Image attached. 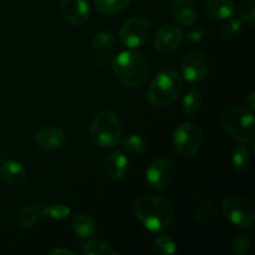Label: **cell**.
<instances>
[{
    "label": "cell",
    "mask_w": 255,
    "mask_h": 255,
    "mask_svg": "<svg viewBox=\"0 0 255 255\" xmlns=\"http://www.w3.org/2000/svg\"><path fill=\"white\" fill-rule=\"evenodd\" d=\"M134 214L149 232L162 233L173 222L174 208L171 202L163 197L144 194L134 203Z\"/></svg>",
    "instance_id": "1"
},
{
    "label": "cell",
    "mask_w": 255,
    "mask_h": 255,
    "mask_svg": "<svg viewBox=\"0 0 255 255\" xmlns=\"http://www.w3.org/2000/svg\"><path fill=\"white\" fill-rule=\"evenodd\" d=\"M111 64L115 76L124 86L139 89L148 80V62L141 52L133 50L122 51L112 60Z\"/></svg>",
    "instance_id": "2"
},
{
    "label": "cell",
    "mask_w": 255,
    "mask_h": 255,
    "mask_svg": "<svg viewBox=\"0 0 255 255\" xmlns=\"http://www.w3.org/2000/svg\"><path fill=\"white\" fill-rule=\"evenodd\" d=\"M224 131L239 143H253L255 139L254 112L247 107L231 106L221 117Z\"/></svg>",
    "instance_id": "3"
},
{
    "label": "cell",
    "mask_w": 255,
    "mask_h": 255,
    "mask_svg": "<svg viewBox=\"0 0 255 255\" xmlns=\"http://www.w3.org/2000/svg\"><path fill=\"white\" fill-rule=\"evenodd\" d=\"M183 91V80L174 70H163L149 84L147 100L153 107L172 104Z\"/></svg>",
    "instance_id": "4"
},
{
    "label": "cell",
    "mask_w": 255,
    "mask_h": 255,
    "mask_svg": "<svg viewBox=\"0 0 255 255\" xmlns=\"http://www.w3.org/2000/svg\"><path fill=\"white\" fill-rule=\"evenodd\" d=\"M122 127L119 116L112 111H101L94 117L90 136L99 147H114L121 139Z\"/></svg>",
    "instance_id": "5"
},
{
    "label": "cell",
    "mask_w": 255,
    "mask_h": 255,
    "mask_svg": "<svg viewBox=\"0 0 255 255\" xmlns=\"http://www.w3.org/2000/svg\"><path fill=\"white\" fill-rule=\"evenodd\" d=\"M203 142V132L193 122H183L173 132L174 148L179 156L192 158L199 152Z\"/></svg>",
    "instance_id": "6"
},
{
    "label": "cell",
    "mask_w": 255,
    "mask_h": 255,
    "mask_svg": "<svg viewBox=\"0 0 255 255\" xmlns=\"http://www.w3.org/2000/svg\"><path fill=\"white\" fill-rule=\"evenodd\" d=\"M222 211L231 223L241 228H249L255 218L254 204L248 198L239 194H232L224 198Z\"/></svg>",
    "instance_id": "7"
},
{
    "label": "cell",
    "mask_w": 255,
    "mask_h": 255,
    "mask_svg": "<svg viewBox=\"0 0 255 255\" xmlns=\"http://www.w3.org/2000/svg\"><path fill=\"white\" fill-rule=\"evenodd\" d=\"M151 35V24L144 17H131L121 26L119 37L125 46L137 49L144 45Z\"/></svg>",
    "instance_id": "8"
},
{
    "label": "cell",
    "mask_w": 255,
    "mask_h": 255,
    "mask_svg": "<svg viewBox=\"0 0 255 255\" xmlns=\"http://www.w3.org/2000/svg\"><path fill=\"white\" fill-rule=\"evenodd\" d=\"M174 176H176V167L172 159L167 157L152 162L146 172L147 183L157 191H163L168 188L174 181Z\"/></svg>",
    "instance_id": "9"
},
{
    "label": "cell",
    "mask_w": 255,
    "mask_h": 255,
    "mask_svg": "<svg viewBox=\"0 0 255 255\" xmlns=\"http://www.w3.org/2000/svg\"><path fill=\"white\" fill-rule=\"evenodd\" d=\"M182 76L191 84H199L204 80L208 70L206 55L199 50H192L181 62Z\"/></svg>",
    "instance_id": "10"
},
{
    "label": "cell",
    "mask_w": 255,
    "mask_h": 255,
    "mask_svg": "<svg viewBox=\"0 0 255 255\" xmlns=\"http://www.w3.org/2000/svg\"><path fill=\"white\" fill-rule=\"evenodd\" d=\"M184 39V34L181 27L173 24L162 25L156 32L153 40V46L157 52L168 54L181 46Z\"/></svg>",
    "instance_id": "11"
},
{
    "label": "cell",
    "mask_w": 255,
    "mask_h": 255,
    "mask_svg": "<svg viewBox=\"0 0 255 255\" xmlns=\"http://www.w3.org/2000/svg\"><path fill=\"white\" fill-rule=\"evenodd\" d=\"M61 12L74 25H82L89 20L90 5L87 0H62Z\"/></svg>",
    "instance_id": "12"
},
{
    "label": "cell",
    "mask_w": 255,
    "mask_h": 255,
    "mask_svg": "<svg viewBox=\"0 0 255 255\" xmlns=\"http://www.w3.org/2000/svg\"><path fill=\"white\" fill-rule=\"evenodd\" d=\"M35 142L40 148L45 151H56L64 146L65 133L59 127H42L35 134Z\"/></svg>",
    "instance_id": "13"
},
{
    "label": "cell",
    "mask_w": 255,
    "mask_h": 255,
    "mask_svg": "<svg viewBox=\"0 0 255 255\" xmlns=\"http://www.w3.org/2000/svg\"><path fill=\"white\" fill-rule=\"evenodd\" d=\"M104 169L110 179L120 181L128 171V159L121 151H112L105 158Z\"/></svg>",
    "instance_id": "14"
},
{
    "label": "cell",
    "mask_w": 255,
    "mask_h": 255,
    "mask_svg": "<svg viewBox=\"0 0 255 255\" xmlns=\"http://www.w3.org/2000/svg\"><path fill=\"white\" fill-rule=\"evenodd\" d=\"M172 15L182 26H191L197 20V10L191 0H173L171 4Z\"/></svg>",
    "instance_id": "15"
},
{
    "label": "cell",
    "mask_w": 255,
    "mask_h": 255,
    "mask_svg": "<svg viewBox=\"0 0 255 255\" xmlns=\"http://www.w3.org/2000/svg\"><path fill=\"white\" fill-rule=\"evenodd\" d=\"M0 177L9 186H20L26 181L27 173L20 162L10 159L0 167Z\"/></svg>",
    "instance_id": "16"
},
{
    "label": "cell",
    "mask_w": 255,
    "mask_h": 255,
    "mask_svg": "<svg viewBox=\"0 0 255 255\" xmlns=\"http://www.w3.org/2000/svg\"><path fill=\"white\" fill-rule=\"evenodd\" d=\"M44 206L45 204L31 203L22 207L17 214V227L22 229L32 228L40 221V218L44 217Z\"/></svg>",
    "instance_id": "17"
},
{
    "label": "cell",
    "mask_w": 255,
    "mask_h": 255,
    "mask_svg": "<svg viewBox=\"0 0 255 255\" xmlns=\"http://www.w3.org/2000/svg\"><path fill=\"white\" fill-rule=\"evenodd\" d=\"M72 231L79 238L89 239L95 236L97 231V224L91 216L85 213L76 214L71 222Z\"/></svg>",
    "instance_id": "18"
},
{
    "label": "cell",
    "mask_w": 255,
    "mask_h": 255,
    "mask_svg": "<svg viewBox=\"0 0 255 255\" xmlns=\"http://www.w3.org/2000/svg\"><path fill=\"white\" fill-rule=\"evenodd\" d=\"M234 9L232 0H208L206 2V12L212 19H229L234 14Z\"/></svg>",
    "instance_id": "19"
},
{
    "label": "cell",
    "mask_w": 255,
    "mask_h": 255,
    "mask_svg": "<svg viewBox=\"0 0 255 255\" xmlns=\"http://www.w3.org/2000/svg\"><path fill=\"white\" fill-rule=\"evenodd\" d=\"M203 106V95L198 89H192L183 99V111L187 116H194Z\"/></svg>",
    "instance_id": "20"
},
{
    "label": "cell",
    "mask_w": 255,
    "mask_h": 255,
    "mask_svg": "<svg viewBox=\"0 0 255 255\" xmlns=\"http://www.w3.org/2000/svg\"><path fill=\"white\" fill-rule=\"evenodd\" d=\"M82 254L85 255H117L119 252L112 248L109 243L101 239H90L82 247Z\"/></svg>",
    "instance_id": "21"
},
{
    "label": "cell",
    "mask_w": 255,
    "mask_h": 255,
    "mask_svg": "<svg viewBox=\"0 0 255 255\" xmlns=\"http://www.w3.org/2000/svg\"><path fill=\"white\" fill-rule=\"evenodd\" d=\"M122 148L127 152V153L132 154V156H141L146 152L147 144L146 141L142 138L138 134H127L121 139Z\"/></svg>",
    "instance_id": "22"
},
{
    "label": "cell",
    "mask_w": 255,
    "mask_h": 255,
    "mask_svg": "<svg viewBox=\"0 0 255 255\" xmlns=\"http://www.w3.org/2000/svg\"><path fill=\"white\" fill-rule=\"evenodd\" d=\"M131 0H95V7L102 15L119 14L128 6Z\"/></svg>",
    "instance_id": "23"
},
{
    "label": "cell",
    "mask_w": 255,
    "mask_h": 255,
    "mask_svg": "<svg viewBox=\"0 0 255 255\" xmlns=\"http://www.w3.org/2000/svg\"><path fill=\"white\" fill-rule=\"evenodd\" d=\"M251 163V152L246 146V143H239L234 147L233 154H232V164L236 171H246Z\"/></svg>",
    "instance_id": "24"
},
{
    "label": "cell",
    "mask_w": 255,
    "mask_h": 255,
    "mask_svg": "<svg viewBox=\"0 0 255 255\" xmlns=\"http://www.w3.org/2000/svg\"><path fill=\"white\" fill-rule=\"evenodd\" d=\"M153 252L161 255H172L177 253V244L171 237L159 236L154 242Z\"/></svg>",
    "instance_id": "25"
},
{
    "label": "cell",
    "mask_w": 255,
    "mask_h": 255,
    "mask_svg": "<svg viewBox=\"0 0 255 255\" xmlns=\"http://www.w3.org/2000/svg\"><path fill=\"white\" fill-rule=\"evenodd\" d=\"M239 19L247 22L249 26L255 24V2L254 0H241L238 5Z\"/></svg>",
    "instance_id": "26"
},
{
    "label": "cell",
    "mask_w": 255,
    "mask_h": 255,
    "mask_svg": "<svg viewBox=\"0 0 255 255\" xmlns=\"http://www.w3.org/2000/svg\"><path fill=\"white\" fill-rule=\"evenodd\" d=\"M71 213V209L65 204H52V206H44V217L55 219V221H62L66 219Z\"/></svg>",
    "instance_id": "27"
},
{
    "label": "cell",
    "mask_w": 255,
    "mask_h": 255,
    "mask_svg": "<svg viewBox=\"0 0 255 255\" xmlns=\"http://www.w3.org/2000/svg\"><path fill=\"white\" fill-rule=\"evenodd\" d=\"M91 42H92V46H94L96 50H100V51H106V50H109L110 47L114 45L115 37L111 32L100 31L94 35Z\"/></svg>",
    "instance_id": "28"
},
{
    "label": "cell",
    "mask_w": 255,
    "mask_h": 255,
    "mask_svg": "<svg viewBox=\"0 0 255 255\" xmlns=\"http://www.w3.org/2000/svg\"><path fill=\"white\" fill-rule=\"evenodd\" d=\"M242 27H243V21L241 19H232L228 24H226L222 29L221 35L224 40H236L242 32Z\"/></svg>",
    "instance_id": "29"
},
{
    "label": "cell",
    "mask_w": 255,
    "mask_h": 255,
    "mask_svg": "<svg viewBox=\"0 0 255 255\" xmlns=\"http://www.w3.org/2000/svg\"><path fill=\"white\" fill-rule=\"evenodd\" d=\"M251 239L247 234H238L232 243L233 252L238 255H246L251 249Z\"/></svg>",
    "instance_id": "30"
},
{
    "label": "cell",
    "mask_w": 255,
    "mask_h": 255,
    "mask_svg": "<svg viewBox=\"0 0 255 255\" xmlns=\"http://www.w3.org/2000/svg\"><path fill=\"white\" fill-rule=\"evenodd\" d=\"M213 214H214L213 203H212V202H206V203H202L197 207L194 217H196L197 221L201 222V223H206V222H208L209 219L213 217Z\"/></svg>",
    "instance_id": "31"
},
{
    "label": "cell",
    "mask_w": 255,
    "mask_h": 255,
    "mask_svg": "<svg viewBox=\"0 0 255 255\" xmlns=\"http://www.w3.org/2000/svg\"><path fill=\"white\" fill-rule=\"evenodd\" d=\"M95 56V64L99 65V66H105V65L109 64L110 61L112 62L111 57H110V55H105V54H97V55H94Z\"/></svg>",
    "instance_id": "32"
},
{
    "label": "cell",
    "mask_w": 255,
    "mask_h": 255,
    "mask_svg": "<svg viewBox=\"0 0 255 255\" xmlns=\"http://www.w3.org/2000/svg\"><path fill=\"white\" fill-rule=\"evenodd\" d=\"M247 104H248L249 110H251L252 112H254L255 111V94H254V91H251L248 94V96H247Z\"/></svg>",
    "instance_id": "33"
},
{
    "label": "cell",
    "mask_w": 255,
    "mask_h": 255,
    "mask_svg": "<svg viewBox=\"0 0 255 255\" xmlns=\"http://www.w3.org/2000/svg\"><path fill=\"white\" fill-rule=\"evenodd\" d=\"M50 255H74V252L69 251V249H64V248H56L52 249V251L49 252Z\"/></svg>",
    "instance_id": "34"
}]
</instances>
